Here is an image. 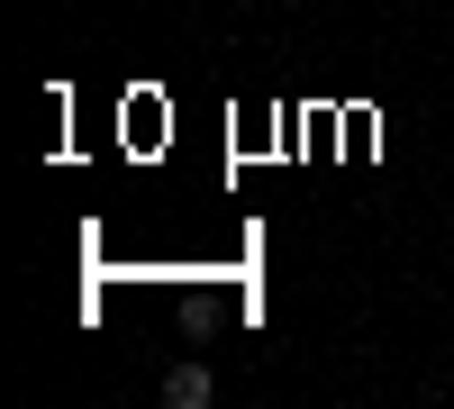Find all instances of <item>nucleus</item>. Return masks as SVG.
<instances>
[{
  "instance_id": "f257e3e1",
  "label": "nucleus",
  "mask_w": 454,
  "mask_h": 409,
  "mask_svg": "<svg viewBox=\"0 0 454 409\" xmlns=\"http://www.w3.org/2000/svg\"><path fill=\"white\" fill-rule=\"evenodd\" d=\"M164 400H173V409H209V400H218V374H209V364H173V374H164Z\"/></svg>"
}]
</instances>
